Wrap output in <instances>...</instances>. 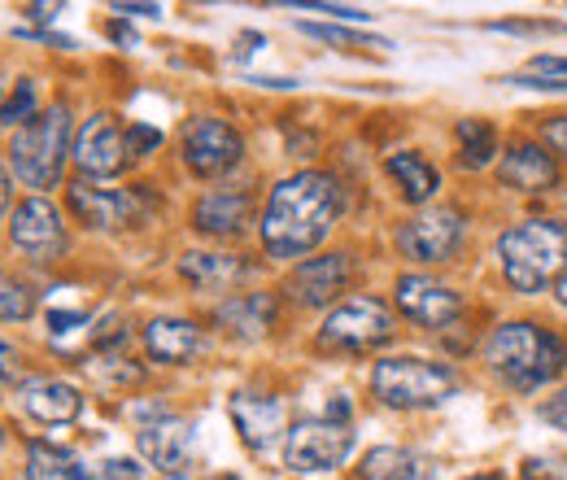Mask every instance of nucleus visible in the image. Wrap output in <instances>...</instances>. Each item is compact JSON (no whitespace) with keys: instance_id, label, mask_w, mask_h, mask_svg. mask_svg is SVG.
Segmentation results:
<instances>
[{"instance_id":"obj_18","label":"nucleus","mask_w":567,"mask_h":480,"mask_svg":"<svg viewBox=\"0 0 567 480\" xmlns=\"http://www.w3.org/2000/svg\"><path fill=\"white\" fill-rule=\"evenodd\" d=\"M144 349H148L153 362L179 367V362H193L206 349V337L193 319H153L144 328Z\"/></svg>"},{"instance_id":"obj_41","label":"nucleus","mask_w":567,"mask_h":480,"mask_svg":"<svg viewBox=\"0 0 567 480\" xmlns=\"http://www.w3.org/2000/svg\"><path fill=\"white\" fill-rule=\"evenodd\" d=\"M9 210V175H4V166H0V214Z\"/></svg>"},{"instance_id":"obj_16","label":"nucleus","mask_w":567,"mask_h":480,"mask_svg":"<svg viewBox=\"0 0 567 480\" xmlns=\"http://www.w3.org/2000/svg\"><path fill=\"white\" fill-rule=\"evenodd\" d=\"M497 180L519 193H550L559 184V166L555 153H546V144H511L497 162Z\"/></svg>"},{"instance_id":"obj_3","label":"nucleus","mask_w":567,"mask_h":480,"mask_svg":"<svg viewBox=\"0 0 567 480\" xmlns=\"http://www.w3.org/2000/svg\"><path fill=\"white\" fill-rule=\"evenodd\" d=\"M502 275L515 293H542L567 263V223L559 218H524L497 236Z\"/></svg>"},{"instance_id":"obj_28","label":"nucleus","mask_w":567,"mask_h":480,"mask_svg":"<svg viewBox=\"0 0 567 480\" xmlns=\"http://www.w3.org/2000/svg\"><path fill=\"white\" fill-rule=\"evenodd\" d=\"M301 31L315 35V40H328V44H346V49H389V40H380V35H362V31L337 27V22H301Z\"/></svg>"},{"instance_id":"obj_29","label":"nucleus","mask_w":567,"mask_h":480,"mask_svg":"<svg viewBox=\"0 0 567 480\" xmlns=\"http://www.w3.org/2000/svg\"><path fill=\"white\" fill-rule=\"evenodd\" d=\"M31 119H35V83H31V79H18L13 92H9L4 105H0V123H4V127H22V123H31Z\"/></svg>"},{"instance_id":"obj_11","label":"nucleus","mask_w":567,"mask_h":480,"mask_svg":"<svg viewBox=\"0 0 567 480\" xmlns=\"http://www.w3.org/2000/svg\"><path fill=\"white\" fill-rule=\"evenodd\" d=\"M193 441H197L193 423L175 419V415H157L153 423H144L141 432H136L144 463L171 480H184L193 472Z\"/></svg>"},{"instance_id":"obj_26","label":"nucleus","mask_w":567,"mask_h":480,"mask_svg":"<svg viewBox=\"0 0 567 480\" xmlns=\"http://www.w3.org/2000/svg\"><path fill=\"white\" fill-rule=\"evenodd\" d=\"M454 140H458V162L467 166V171H481V166H489L497 153V136L489 123H481V119H458V127H454Z\"/></svg>"},{"instance_id":"obj_39","label":"nucleus","mask_w":567,"mask_h":480,"mask_svg":"<svg viewBox=\"0 0 567 480\" xmlns=\"http://www.w3.org/2000/svg\"><path fill=\"white\" fill-rule=\"evenodd\" d=\"M62 13V4H27V18H35V22H53Z\"/></svg>"},{"instance_id":"obj_40","label":"nucleus","mask_w":567,"mask_h":480,"mask_svg":"<svg viewBox=\"0 0 567 480\" xmlns=\"http://www.w3.org/2000/svg\"><path fill=\"white\" fill-rule=\"evenodd\" d=\"M110 35H114L118 44H136V31H132L123 18H114V22H110Z\"/></svg>"},{"instance_id":"obj_6","label":"nucleus","mask_w":567,"mask_h":480,"mask_svg":"<svg viewBox=\"0 0 567 480\" xmlns=\"http://www.w3.org/2000/svg\"><path fill=\"white\" fill-rule=\"evenodd\" d=\"M354 450V428L350 423H332V419H301L284 432V463L301 477L315 472H332L350 459Z\"/></svg>"},{"instance_id":"obj_1","label":"nucleus","mask_w":567,"mask_h":480,"mask_svg":"<svg viewBox=\"0 0 567 480\" xmlns=\"http://www.w3.org/2000/svg\"><path fill=\"white\" fill-rule=\"evenodd\" d=\"M341 218V184L328 171H301L288 175L271 188L267 210L258 218L262 232V249L280 263L306 258L310 249H319L328 241V232Z\"/></svg>"},{"instance_id":"obj_35","label":"nucleus","mask_w":567,"mask_h":480,"mask_svg":"<svg viewBox=\"0 0 567 480\" xmlns=\"http://www.w3.org/2000/svg\"><path fill=\"white\" fill-rule=\"evenodd\" d=\"M542 419L555 423V428H567V385L550 398V402H542Z\"/></svg>"},{"instance_id":"obj_30","label":"nucleus","mask_w":567,"mask_h":480,"mask_svg":"<svg viewBox=\"0 0 567 480\" xmlns=\"http://www.w3.org/2000/svg\"><path fill=\"white\" fill-rule=\"evenodd\" d=\"M153 149H162V132L148 123H127V153L132 157H148Z\"/></svg>"},{"instance_id":"obj_20","label":"nucleus","mask_w":567,"mask_h":480,"mask_svg":"<svg viewBox=\"0 0 567 480\" xmlns=\"http://www.w3.org/2000/svg\"><path fill=\"white\" fill-rule=\"evenodd\" d=\"M214 319L236 333V337H262L271 324H276V297L271 293H240V297H227Z\"/></svg>"},{"instance_id":"obj_10","label":"nucleus","mask_w":567,"mask_h":480,"mask_svg":"<svg viewBox=\"0 0 567 480\" xmlns=\"http://www.w3.org/2000/svg\"><path fill=\"white\" fill-rule=\"evenodd\" d=\"M9 241L31 258V263H58L66 254V223L49 197H27L13 206Z\"/></svg>"},{"instance_id":"obj_8","label":"nucleus","mask_w":567,"mask_h":480,"mask_svg":"<svg viewBox=\"0 0 567 480\" xmlns=\"http://www.w3.org/2000/svg\"><path fill=\"white\" fill-rule=\"evenodd\" d=\"M463 236H467L463 214L454 206H436V210L415 214V218H406V223L398 227V249H402L411 263L432 267V263H450V258L458 254Z\"/></svg>"},{"instance_id":"obj_7","label":"nucleus","mask_w":567,"mask_h":480,"mask_svg":"<svg viewBox=\"0 0 567 480\" xmlns=\"http://www.w3.org/2000/svg\"><path fill=\"white\" fill-rule=\"evenodd\" d=\"M393 315L380 297H354L346 306H337L323 328H319V349H350V354H362V349H375V345L393 341Z\"/></svg>"},{"instance_id":"obj_43","label":"nucleus","mask_w":567,"mask_h":480,"mask_svg":"<svg viewBox=\"0 0 567 480\" xmlns=\"http://www.w3.org/2000/svg\"><path fill=\"white\" fill-rule=\"evenodd\" d=\"M9 92H13V88L4 83V70H0V105H4V96H9Z\"/></svg>"},{"instance_id":"obj_4","label":"nucleus","mask_w":567,"mask_h":480,"mask_svg":"<svg viewBox=\"0 0 567 480\" xmlns=\"http://www.w3.org/2000/svg\"><path fill=\"white\" fill-rule=\"evenodd\" d=\"M66 153H71V110L66 105H49L31 123H22L9 140L13 175L27 188H53L62 180Z\"/></svg>"},{"instance_id":"obj_12","label":"nucleus","mask_w":567,"mask_h":480,"mask_svg":"<svg viewBox=\"0 0 567 480\" xmlns=\"http://www.w3.org/2000/svg\"><path fill=\"white\" fill-rule=\"evenodd\" d=\"M127 127H118L114 114H92L74 136V166L92 180H110L127 166Z\"/></svg>"},{"instance_id":"obj_2","label":"nucleus","mask_w":567,"mask_h":480,"mask_svg":"<svg viewBox=\"0 0 567 480\" xmlns=\"http://www.w3.org/2000/svg\"><path fill=\"white\" fill-rule=\"evenodd\" d=\"M485 362L502 385H511L519 394H533V389L550 385L564 371L567 345L559 333H550L542 324L515 319V324L494 328V337L485 345Z\"/></svg>"},{"instance_id":"obj_31","label":"nucleus","mask_w":567,"mask_h":480,"mask_svg":"<svg viewBox=\"0 0 567 480\" xmlns=\"http://www.w3.org/2000/svg\"><path fill=\"white\" fill-rule=\"evenodd\" d=\"M101 480H148V477H144V468L136 459H105Z\"/></svg>"},{"instance_id":"obj_37","label":"nucleus","mask_w":567,"mask_h":480,"mask_svg":"<svg viewBox=\"0 0 567 480\" xmlns=\"http://www.w3.org/2000/svg\"><path fill=\"white\" fill-rule=\"evenodd\" d=\"M114 13L118 18H157L162 4H114Z\"/></svg>"},{"instance_id":"obj_21","label":"nucleus","mask_w":567,"mask_h":480,"mask_svg":"<svg viewBox=\"0 0 567 480\" xmlns=\"http://www.w3.org/2000/svg\"><path fill=\"white\" fill-rule=\"evenodd\" d=\"M22 407H27L31 419H40V423H71L83 411V398H79V389L66 385V380H35V385H27Z\"/></svg>"},{"instance_id":"obj_34","label":"nucleus","mask_w":567,"mask_h":480,"mask_svg":"<svg viewBox=\"0 0 567 480\" xmlns=\"http://www.w3.org/2000/svg\"><path fill=\"white\" fill-rule=\"evenodd\" d=\"M301 9H310V13H332V18H341V22H367V18H371L367 9H354V4H301Z\"/></svg>"},{"instance_id":"obj_42","label":"nucleus","mask_w":567,"mask_h":480,"mask_svg":"<svg viewBox=\"0 0 567 480\" xmlns=\"http://www.w3.org/2000/svg\"><path fill=\"white\" fill-rule=\"evenodd\" d=\"M555 297H559V306L567 310V272L559 275V288H555Z\"/></svg>"},{"instance_id":"obj_44","label":"nucleus","mask_w":567,"mask_h":480,"mask_svg":"<svg viewBox=\"0 0 567 480\" xmlns=\"http://www.w3.org/2000/svg\"><path fill=\"white\" fill-rule=\"evenodd\" d=\"M463 480H506V477H494V472H476V477H463Z\"/></svg>"},{"instance_id":"obj_9","label":"nucleus","mask_w":567,"mask_h":480,"mask_svg":"<svg viewBox=\"0 0 567 480\" xmlns=\"http://www.w3.org/2000/svg\"><path fill=\"white\" fill-rule=\"evenodd\" d=\"M179 153H184V166L193 175L214 180V175H227L245 157V140L223 119H193L179 136Z\"/></svg>"},{"instance_id":"obj_24","label":"nucleus","mask_w":567,"mask_h":480,"mask_svg":"<svg viewBox=\"0 0 567 480\" xmlns=\"http://www.w3.org/2000/svg\"><path fill=\"white\" fill-rule=\"evenodd\" d=\"M179 275L188 284H197V288H227L240 275H249V267L240 258H231V254H202V249H193V254L179 258Z\"/></svg>"},{"instance_id":"obj_27","label":"nucleus","mask_w":567,"mask_h":480,"mask_svg":"<svg viewBox=\"0 0 567 480\" xmlns=\"http://www.w3.org/2000/svg\"><path fill=\"white\" fill-rule=\"evenodd\" d=\"M31 315H35V293H31L22 279L0 272V319H4V324H22V319H31Z\"/></svg>"},{"instance_id":"obj_45","label":"nucleus","mask_w":567,"mask_h":480,"mask_svg":"<svg viewBox=\"0 0 567 480\" xmlns=\"http://www.w3.org/2000/svg\"><path fill=\"white\" fill-rule=\"evenodd\" d=\"M214 480H236V477H214Z\"/></svg>"},{"instance_id":"obj_15","label":"nucleus","mask_w":567,"mask_h":480,"mask_svg":"<svg viewBox=\"0 0 567 480\" xmlns=\"http://www.w3.org/2000/svg\"><path fill=\"white\" fill-rule=\"evenodd\" d=\"M71 210L87 223V227H96V232H118V227H132V223H141V193L136 188H92V184H71Z\"/></svg>"},{"instance_id":"obj_38","label":"nucleus","mask_w":567,"mask_h":480,"mask_svg":"<svg viewBox=\"0 0 567 480\" xmlns=\"http://www.w3.org/2000/svg\"><path fill=\"white\" fill-rule=\"evenodd\" d=\"M13 376H18V354L0 341V385H4V380H13Z\"/></svg>"},{"instance_id":"obj_13","label":"nucleus","mask_w":567,"mask_h":480,"mask_svg":"<svg viewBox=\"0 0 567 480\" xmlns=\"http://www.w3.org/2000/svg\"><path fill=\"white\" fill-rule=\"evenodd\" d=\"M350 275H354V263L350 254H323V258H306L297 263L284 293L297 302V306H328L337 302L346 288H350Z\"/></svg>"},{"instance_id":"obj_46","label":"nucleus","mask_w":567,"mask_h":480,"mask_svg":"<svg viewBox=\"0 0 567 480\" xmlns=\"http://www.w3.org/2000/svg\"><path fill=\"white\" fill-rule=\"evenodd\" d=\"M0 441H4V428H0Z\"/></svg>"},{"instance_id":"obj_23","label":"nucleus","mask_w":567,"mask_h":480,"mask_svg":"<svg viewBox=\"0 0 567 480\" xmlns=\"http://www.w3.org/2000/svg\"><path fill=\"white\" fill-rule=\"evenodd\" d=\"M384 171L393 175V184L402 188V197H406L411 206L432 202V197H436V188H441V180H436L432 162L420 157V153H393V157L384 162Z\"/></svg>"},{"instance_id":"obj_22","label":"nucleus","mask_w":567,"mask_h":480,"mask_svg":"<svg viewBox=\"0 0 567 480\" xmlns=\"http://www.w3.org/2000/svg\"><path fill=\"white\" fill-rule=\"evenodd\" d=\"M432 459L402 450V446H375L362 455V480H427Z\"/></svg>"},{"instance_id":"obj_32","label":"nucleus","mask_w":567,"mask_h":480,"mask_svg":"<svg viewBox=\"0 0 567 480\" xmlns=\"http://www.w3.org/2000/svg\"><path fill=\"white\" fill-rule=\"evenodd\" d=\"M542 140H546L555 153H564L567 157V114H555L550 123H542Z\"/></svg>"},{"instance_id":"obj_5","label":"nucleus","mask_w":567,"mask_h":480,"mask_svg":"<svg viewBox=\"0 0 567 480\" xmlns=\"http://www.w3.org/2000/svg\"><path fill=\"white\" fill-rule=\"evenodd\" d=\"M458 376L450 362L432 358H380L371 367V394L393 411H427L454 398Z\"/></svg>"},{"instance_id":"obj_33","label":"nucleus","mask_w":567,"mask_h":480,"mask_svg":"<svg viewBox=\"0 0 567 480\" xmlns=\"http://www.w3.org/2000/svg\"><path fill=\"white\" fill-rule=\"evenodd\" d=\"M528 74H537V79H559V74H567V58H550V53H537V58L528 62Z\"/></svg>"},{"instance_id":"obj_17","label":"nucleus","mask_w":567,"mask_h":480,"mask_svg":"<svg viewBox=\"0 0 567 480\" xmlns=\"http://www.w3.org/2000/svg\"><path fill=\"white\" fill-rule=\"evenodd\" d=\"M231 423L240 432V441L249 450H271L276 437L284 432V402L280 398H262V394H231L227 402Z\"/></svg>"},{"instance_id":"obj_14","label":"nucleus","mask_w":567,"mask_h":480,"mask_svg":"<svg viewBox=\"0 0 567 480\" xmlns=\"http://www.w3.org/2000/svg\"><path fill=\"white\" fill-rule=\"evenodd\" d=\"M398 310L424 328H450L463 315V297L427 275H402L398 279Z\"/></svg>"},{"instance_id":"obj_36","label":"nucleus","mask_w":567,"mask_h":480,"mask_svg":"<svg viewBox=\"0 0 567 480\" xmlns=\"http://www.w3.org/2000/svg\"><path fill=\"white\" fill-rule=\"evenodd\" d=\"M494 31H511V35H528V31H567L564 22H497Z\"/></svg>"},{"instance_id":"obj_25","label":"nucleus","mask_w":567,"mask_h":480,"mask_svg":"<svg viewBox=\"0 0 567 480\" xmlns=\"http://www.w3.org/2000/svg\"><path fill=\"white\" fill-rule=\"evenodd\" d=\"M27 480H92V472L74 459L66 446L31 441L27 446Z\"/></svg>"},{"instance_id":"obj_19","label":"nucleus","mask_w":567,"mask_h":480,"mask_svg":"<svg viewBox=\"0 0 567 480\" xmlns=\"http://www.w3.org/2000/svg\"><path fill=\"white\" fill-rule=\"evenodd\" d=\"M249 210H254L249 193H240V188H214L193 210V227L206 232V236H240L245 223H249Z\"/></svg>"}]
</instances>
